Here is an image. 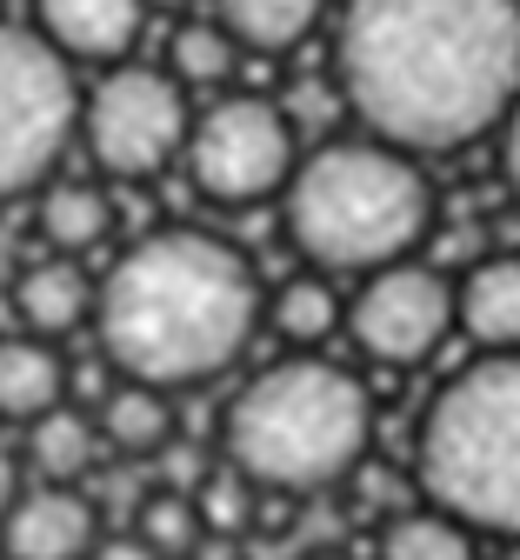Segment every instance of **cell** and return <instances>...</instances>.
Wrapping results in <instances>:
<instances>
[{
    "instance_id": "obj_1",
    "label": "cell",
    "mask_w": 520,
    "mask_h": 560,
    "mask_svg": "<svg viewBox=\"0 0 520 560\" xmlns=\"http://www.w3.org/2000/svg\"><path fill=\"white\" fill-rule=\"evenodd\" d=\"M334 88L388 148L454 154L520 101V0H347Z\"/></svg>"
},
{
    "instance_id": "obj_2",
    "label": "cell",
    "mask_w": 520,
    "mask_h": 560,
    "mask_svg": "<svg viewBox=\"0 0 520 560\" xmlns=\"http://www.w3.org/2000/svg\"><path fill=\"white\" fill-rule=\"evenodd\" d=\"M101 354L147 387H200L247 354L261 327L254 267L213 234L161 228L134 241L94 294Z\"/></svg>"
},
{
    "instance_id": "obj_3",
    "label": "cell",
    "mask_w": 520,
    "mask_h": 560,
    "mask_svg": "<svg viewBox=\"0 0 520 560\" xmlns=\"http://www.w3.org/2000/svg\"><path fill=\"white\" fill-rule=\"evenodd\" d=\"M287 241L321 273H374L388 260H407L434 221V187L414 154L388 148L374 133L321 140L293 161L280 187Z\"/></svg>"
},
{
    "instance_id": "obj_4",
    "label": "cell",
    "mask_w": 520,
    "mask_h": 560,
    "mask_svg": "<svg viewBox=\"0 0 520 560\" xmlns=\"http://www.w3.org/2000/svg\"><path fill=\"white\" fill-rule=\"evenodd\" d=\"M220 441H228V467L247 474L261 494H321L367 460L374 400L321 354L274 361L228 400Z\"/></svg>"
},
{
    "instance_id": "obj_5",
    "label": "cell",
    "mask_w": 520,
    "mask_h": 560,
    "mask_svg": "<svg viewBox=\"0 0 520 560\" xmlns=\"http://www.w3.org/2000/svg\"><path fill=\"white\" fill-rule=\"evenodd\" d=\"M414 474L427 508L520 540V354H481L427 400Z\"/></svg>"
},
{
    "instance_id": "obj_6",
    "label": "cell",
    "mask_w": 520,
    "mask_h": 560,
    "mask_svg": "<svg viewBox=\"0 0 520 560\" xmlns=\"http://www.w3.org/2000/svg\"><path fill=\"white\" fill-rule=\"evenodd\" d=\"M73 133H81L73 60L54 54L41 27L0 21V200L47 187Z\"/></svg>"
},
{
    "instance_id": "obj_7",
    "label": "cell",
    "mask_w": 520,
    "mask_h": 560,
    "mask_svg": "<svg viewBox=\"0 0 520 560\" xmlns=\"http://www.w3.org/2000/svg\"><path fill=\"white\" fill-rule=\"evenodd\" d=\"M187 127H194V107L167 67L114 60L81 94V140L94 167L114 180H154L167 161H181Z\"/></svg>"
},
{
    "instance_id": "obj_8",
    "label": "cell",
    "mask_w": 520,
    "mask_h": 560,
    "mask_svg": "<svg viewBox=\"0 0 520 560\" xmlns=\"http://www.w3.org/2000/svg\"><path fill=\"white\" fill-rule=\"evenodd\" d=\"M187 180L220 200V207H254L287 187L293 161H301V127L287 120L280 101L261 94H220L194 114L187 127Z\"/></svg>"
},
{
    "instance_id": "obj_9",
    "label": "cell",
    "mask_w": 520,
    "mask_h": 560,
    "mask_svg": "<svg viewBox=\"0 0 520 560\" xmlns=\"http://www.w3.org/2000/svg\"><path fill=\"white\" fill-rule=\"evenodd\" d=\"M347 327L367 361L414 368L454 334V280L420 260H388L360 273V294L347 301Z\"/></svg>"
},
{
    "instance_id": "obj_10",
    "label": "cell",
    "mask_w": 520,
    "mask_h": 560,
    "mask_svg": "<svg viewBox=\"0 0 520 560\" xmlns=\"http://www.w3.org/2000/svg\"><path fill=\"white\" fill-rule=\"evenodd\" d=\"M8 560H88L94 553V501L67 480H34L0 514Z\"/></svg>"
},
{
    "instance_id": "obj_11",
    "label": "cell",
    "mask_w": 520,
    "mask_h": 560,
    "mask_svg": "<svg viewBox=\"0 0 520 560\" xmlns=\"http://www.w3.org/2000/svg\"><path fill=\"white\" fill-rule=\"evenodd\" d=\"M140 21H147V0H34V27L47 34V47L94 67L127 60V47L140 40Z\"/></svg>"
},
{
    "instance_id": "obj_12",
    "label": "cell",
    "mask_w": 520,
    "mask_h": 560,
    "mask_svg": "<svg viewBox=\"0 0 520 560\" xmlns=\"http://www.w3.org/2000/svg\"><path fill=\"white\" fill-rule=\"evenodd\" d=\"M454 327L481 354H520V254H487L454 280Z\"/></svg>"
},
{
    "instance_id": "obj_13",
    "label": "cell",
    "mask_w": 520,
    "mask_h": 560,
    "mask_svg": "<svg viewBox=\"0 0 520 560\" xmlns=\"http://www.w3.org/2000/svg\"><path fill=\"white\" fill-rule=\"evenodd\" d=\"M8 294H14V320H21L27 334H41V340H60V334H73V327L94 314V280L73 267L67 254L27 260Z\"/></svg>"
},
{
    "instance_id": "obj_14",
    "label": "cell",
    "mask_w": 520,
    "mask_h": 560,
    "mask_svg": "<svg viewBox=\"0 0 520 560\" xmlns=\"http://www.w3.org/2000/svg\"><path fill=\"white\" fill-rule=\"evenodd\" d=\"M60 400H67V368L54 354V340L27 327L0 334V420H41Z\"/></svg>"
},
{
    "instance_id": "obj_15",
    "label": "cell",
    "mask_w": 520,
    "mask_h": 560,
    "mask_svg": "<svg viewBox=\"0 0 520 560\" xmlns=\"http://www.w3.org/2000/svg\"><path fill=\"white\" fill-rule=\"evenodd\" d=\"M327 14V0H213V21L241 40V54H287Z\"/></svg>"
},
{
    "instance_id": "obj_16",
    "label": "cell",
    "mask_w": 520,
    "mask_h": 560,
    "mask_svg": "<svg viewBox=\"0 0 520 560\" xmlns=\"http://www.w3.org/2000/svg\"><path fill=\"white\" fill-rule=\"evenodd\" d=\"M101 441L120 454H161L174 441V394L147 381H120L101 400Z\"/></svg>"
},
{
    "instance_id": "obj_17",
    "label": "cell",
    "mask_w": 520,
    "mask_h": 560,
    "mask_svg": "<svg viewBox=\"0 0 520 560\" xmlns=\"http://www.w3.org/2000/svg\"><path fill=\"white\" fill-rule=\"evenodd\" d=\"M34 228L54 254H88L107 228H114V207L94 180H54L41 187V207H34Z\"/></svg>"
},
{
    "instance_id": "obj_18",
    "label": "cell",
    "mask_w": 520,
    "mask_h": 560,
    "mask_svg": "<svg viewBox=\"0 0 520 560\" xmlns=\"http://www.w3.org/2000/svg\"><path fill=\"white\" fill-rule=\"evenodd\" d=\"M94 454H101V434H94V420L81 413V407H47L41 420H27V467L41 474V480H81L88 467H94Z\"/></svg>"
},
{
    "instance_id": "obj_19",
    "label": "cell",
    "mask_w": 520,
    "mask_h": 560,
    "mask_svg": "<svg viewBox=\"0 0 520 560\" xmlns=\"http://www.w3.org/2000/svg\"><path fill=\"white\" fill-rule=\"evenodd\" d=\"M340 294H334V280L327 273H293L287 288L267 301V320H274V334L287 340V347H321L334 327H340Z\"/></svg>"
},
{
    "instance_id": "obj_20",
    "label": "cell",
    "mask_w": 520,
    "mask_h": 560,
    "mask_svg": "<svg viewBox=\"0 0 520 560\" xmlns=\"http://www.w3.org/2000/svg\"><path fill=\"white\" fill-rule=\"evenodd\" d=\"M241 67V40L220 27V21H181L174 47H167V74L181 88H228Z\"/></svg>"
},
{
    "instance_id": "obj_21",
    "label": "cell",
    "mask_w": 520,
    "mask_h": 560,
    "mask_svg": "<svg viewBox=\"0 0 520 560\" xmlns=\"http://www.w3.org/2000/svg\"><path fill=\"white\" fill-rule=\"evenodd\" d=\"M381 560H474V540L440 508H401L381 527Z\"/></svg>"
},
{
    "instance_id": "obj_22",
    "label": "cell",
    "mask_w": 520,
    "mask_h": 560,
    "mask_svg": "<svg viewBox=\"0 0 520 560\" xmlns=\"http://www.w3.org/2000/svg\"><path fill=\"white\" fill-rule=\"evenodd\" d=\"M134 534L154 547L161 560H187L194 540L207 534V521H200V501L194 494H181V487H154V494L134 508Z\"/></svg>"
},
{
    "instance_id": "obj_23",
    "label": "cell",
    "mask_w": 520,
    "mask_h": 560,
    "mask_svg": "<svg viewBox=\"0 0 520 560\" xmlns=\"http://www.w3.org/2000/svg\"><path fill=\"white\" fill-rule=\"evenodd\" d=\"M500 174H507V187L520 194V101H513L507 120H500Z\"/></svg>"
},
{
    "instance_id": "obj_24",
    "label": "cell",
    "mask_w": 520,
    "mask_h": 560,
    "mask_svg": "<svg viewBox=\"0 0 520 560\" xmlns=\"http://www.w3.org/2000/svg\"><path fill=\"white\" fill-rule=\"evenodd\" d=\"M88 560H161L154 547H147L140 534H114V540H94V553Z\"/></svg>"
},
{
    "instance_id": "obj_25",
    "label": "cell",
    "mask_w": 520,
    "mask_h": 560,
    "mask_svg": "<svg viewBox=\"0 0 520 560\" xmlns=\"http://www.w3.org/2000/svg\"><path fill=\"white\" fill-rule=\"evenodd\" d=\"M14 494H21V467H14V447L0 441V514L14 508Z\"/></svg>"
},
{
    "instance_id": "obj_26",
    "label": "cell",
    "mask_w": 520,
    "mask_h": 560,
    "mask_svg": "<svg viewBox=\"0 0 520 560\" xmlns=\"http://www.w3.org/2000/svg\"><path fill=\"white\" fill-rule=\"evenodd\" d=\"M14 327H21V320H14V294L0 288V334H14Z\"/></svg>"
},
{
    "instance_id": "obj_27",
    "label": "cell",
    "mask_w": 520,
    "mask_h": 560,
    "mask_svg": "<svg viewBox=\"0 0 520 560\" xmlns=\"http://www.w3.org/2000/svg\"><path fill=\"white\" fill-rule=\"evenodd\" d=\"M147 8H194V0H147Z\"/></svg>"
},
{
    "instance_id": "obj_28",
    "label": "cell",
    "mask_w": 520,
    "mask_h": 560,
    "mask_svg": "<svg viewBox=\"0 0 520 560\" xmlns=\"http://www.w3.org/2000/svg\"><path fill=\"white\" fill-rule=\"evenodd\" d=\"M500 560H520V540H507V553H500Z\"/></svg>"
},
{
    "instance_id": "obj_29",
    "label": "cell",
    "mask_w": 520,
    "mask_h": 560,
    "mask_svg": "<svg viewBox=\"0 0 520 560\" xmlns=\"http://www.w3.org/2000/svg\"><path fill=\"white\" fill-rule=\"evenodd\" d=\"M314 560H347V553H314Z\"/></svg>"
}]
</instances>
